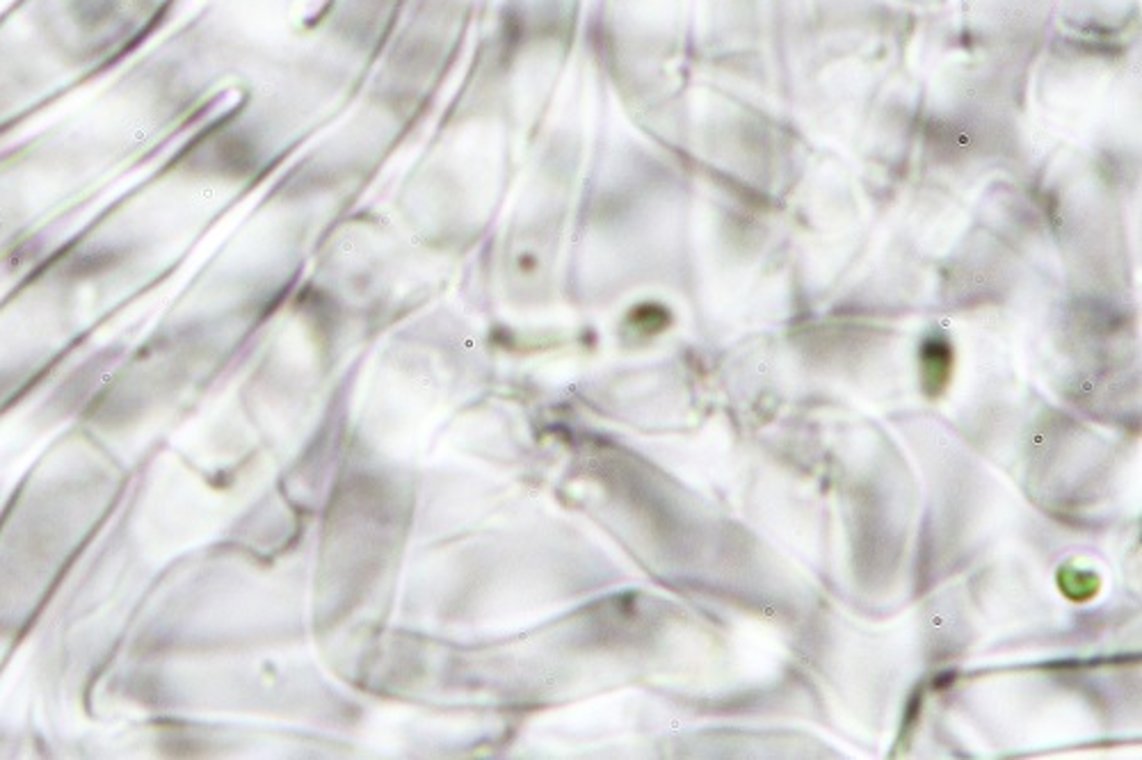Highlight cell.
<instances>
[{"label": "cell", "mask_w": 1142, "mask_h": 760, "mask_svg": "<svg viewBox=\"0 0 1142 760\" xmlns=\"http://www.w3.org/2000/svg\"><path fill=\"white\" fill-rule=\"evenodd\" d=\"M953 370V352L942 338H928L921 350V382L930 398L948 386Z\"/></svg>", "instance_id": "6da1fadb"}, {"label": "cell", "mask_w": 1142, "mask_h": 760, "mask_svg": "<svg viewBox=\"0 0 1142 760\" xmlns=\"http://www.w3.org/2000/svg\"><path fill=\"white\" fill-rule=\"evenodd\" d=\"M1058 582H1060V589H1063V592L1072 598V601H1088V598H1092L1099 592L1097 576H1092V573H1085V571L1069 569V567L1058 573Z\"/></svg>", "instance_id": "7a4b0ae2"}]
</instances>
